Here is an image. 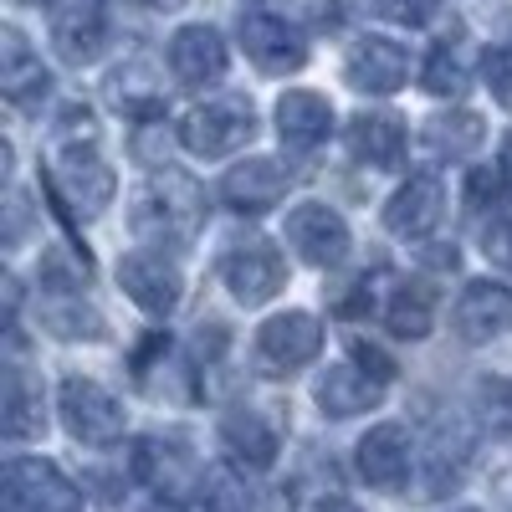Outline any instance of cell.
Returning <instances> with one entry per match:
<instances>
[{
    "label": "cell",
    "mask_w": 512,
    "mask_h": 512,
    "mask_svg": "<svg viewBox=\"0 0 512 512\" xmlns=\"http://www.w3.org/2000/svg\"><path fill=\"white\" fill-rule=\"evenodd\" d=\"M333 134V103L313 88H292L277 98V139L292 154H308Z\"/></svg>",
    "instance_id": "cell-23"
},
{
    "label": "cell",
    "mask_w": 512,
    "mask_h": 512,
    "mask_svg": "<svg viewBox=\"0 0 512 512\" xmlns=\"http://www.w3.org/2000/svg\"><path fill=\"white\" fill-rule=\"evenodd\" d=\"M359 477L374 487V492H400L415 472V446H410V431L395 420H384V425H369V431L359 436Z\"/></svg>",
    "instance_id": "cell-14"
},
{
    "label": "cell",
    "mask_w": 512,
    "mask_h": 512,
    "mask_svg": "<svg viewBox=\"0 0 512 512\" xmlns=\"http://www.w3.org/2000/svg\"><path fill=\"white\" fill-rule=\"evenodd\" d=\"M0 93H6L16 108H41V98L52 93V72L41 67V57L31 52V41L16 31V26H6L0 31Z\"/></svg>",
    "instance_id": "cell-20"
},
{
    "label": "cell",
    "mask_w": 512,
    "mask_h": 512,
    "mask_svg": "<svg viewBox=\"0 0 512 512\" xmlns=\"http://www.w3.org/2000/svg\"><path fill=\"white\" fill-rule=\"evenodd\" d=\"M502 169H507V180H512V134L502 139Z\"/></svg>",
    "instance_id": "cell-41"
},
{
    "label": "cell",
    "mask_w": 512,
    "mask_h": 512,
    "mask_svg": "<svg viewBox=\"0 0 512 512\" xmlns=\"http://www.w3.org/2000/svg\"><path fill=\"white\" fill-rule=\"evenodd\" d=\"M466 451H472V436H466L456 420H446L441 431H436V441L425 446V497H441L461 477Z\"/></svg>",
    "instance_id": "cell-28"
},
{
    "label": "cell",
    "mask_w": 512,
    "mask_h": 512,
    "mask_svg": "<svg viewBox=\"0 0 512 512\" xmlns=\"http://www.w3.org/2000/svg\"><path fill=\"white\" fill-rule=\"evenodd\" d=\"M221 277H226V287H231V297L241 308H262V303H272V297L282 292L287 262H282V251L267 236H246V241H236L226 251Z\"/></svg>",
    "instance_id": "cell-6"
},
{
    "label": "cell",
    "mask_w": 512,
    "mask_h": 512,
    "mask_svg": "<svg viewBox=\"0 0 512 512\" xmlns=\"http://www.w3.org/2000/svg\"><path fill=\"white\" fill-rule=\"evenodd\" d=\"M41 431H47L41 400L31 395L26 374L11 364V374H6V441H11V446H21V441H41Z\"/></svg>",
    "instance_id": "cell-29"
},
{
    "label": "cell",
    "mask_w": 512,
    "mask_h": 512,
    "mask_svg": "<svg viewBox=\"0 0 512 512\" xmlns=\"http://www.w3.org/2000/svg\"><path fill=\"white\" fill-rule=\"evenodd\" d=\"M6 512H82V492L41 456L6 461Z\"/></svg>",
    "instance_id": "cell-8"
},
{
    "label": "cell",
    "mask_w": 512,
    "mask_h": 512,
    "mask_svg": "<svg viewBox=\"0 0 512 512\" xmlns=\"http://www.w3.org/2000/svg\"><path fill=\"white\" fill-rule=\"evenodd\" d=\"M47 190H52L57 210H62V216H72V221H93V216H103V210L113 205L118 180H113L108 159L98 154L93 134H88V139H67V144L52 154Z\"/></svg>",
    "instance_id": "cell-3"
},
{
    "label": "cell",
    "mask_w": 512,
    "mask_h": 512,
    "mask_svg": "<svg viewBox=\"0 0 512 512\" xmlns=\"http://www.w3.org/2000/svg\"><path fill=\"white\" fill-rule=\"evenodd\" d=\"M313 400L323 405V415L349 420V415H364L384 400V379H374L364 364H328L313 384Z\"/></svg>",
    "instance_id": "cell-22"
},
{
    "label": "cell",
    "mask_w": 512,
    "mask_h": 512,
    "mask_svg": "<svg viewBox=\"0 0 512 512\" xmlns=\"http://www.w3.org/2000/svg\"><path fill=\"white\" fill-rule=\"evenodd\" d=\"M47 26H52L57 57L72 62V67H88L108 47V26H113L108 21V0H52Z\"/></svg>",
    "instance_id": "cell-10"
},
{
    "label": "cell",
    "mask_w": 512,
    "mask_h": 512,
    "mask_svg": "<svg viewBox=\"0 0 512 512\" xmlns=\"http://www.w3.org/2000/svg\"><path fill=\"white\" fill-rule=\"evenodd\" d=\"M282 236H287V246L303 256L308 267H338L349 256V221L338 216L333 205H323V200L292 205Z\"/></svg>",
    "instance_id": "cell-9"
},
{
    "label": "cell",
    "mask_w": 512,
    "mask_h": 512,
    "mask_svg": "<svg viewBox=\"0 0 512 512\" xmlns=\"http://www.w3.org/2000/svg\"><path fill=\"white\" fill-rule=\"evenodd\" d=\"M226 41L216 26H180L175 36H169V72H175L185 88H216V82L226 77Z\"/></svg>",
    "instance_id": "cell-17"
},
{
    "label": "cell",
    "mask_w": 512,
    "mask_h": 512,
    "mask_svg": "<svg viewBox=\"0 0 512 512\" xmlns=\"http://www.w3.org/2000/svg\"><path fill=\"white\" fill-rule=\"evenodd\" d=\"M139 512H180V507H175V497L154 492V497H144V502H139Z\"/></svg>",
    "instance_id": "cell-39"
},
{
    "label": "cell",
    "mask_w": 512,
    "mask_h": 512,
    "mask_svg": "<svg viewBox=\"0 0 512 512\" xmlns=\"http://www.w3.org/2000/svg\"><path fill=\"white\" fill-rule=\"evenodd\" d=\"M349 354H354V364H364L374 379H384V384L395 379V359L384 354L379 344H369V338H349Z\"/></svg>",
    "instance_id": "cell-36"
},
{
    "label": "cell",
    "mask_w": 512,
    "mask_h": 512,
    "mask_svg": "<svg viewBox=\"0 0 512 512\" xmlns=\"http://www.w3.org/2000/svg\"><path fill=\"white\" fill-rule=\"evenodd\" d=\"M221 446L231 451V461L241 472H267L277 461V431L267 425L262 410H246V405L221 415Z\"/></svg>",
    "instance_id": "cell-24"
},
{
    "label": "cell",
    "mask_w": 512,
    "mask_h": 512,
    "mask_svg": "<svg viewBox=\"0 0 512 512\" xmlns=\"http://www.w3.org/2000/svg\"><path fill=\"white\" fill-rule=\"evenodd\" d=\"M41 328H47L52 338H62V344H93V338H103V318L82 303L77 287H47V297H41Z\"/></svg>",
    "instance_id": "cell-25"
},
{
    "label": "cell",
    "mask_w": 512,
    "mask_h": 512,
    "mask_svg": "<svg viewBox=\"0 0 512 512\" xmlns=\"http://www.w3.org/2000/svg\"><path fill=\"white\" fill-rule=\"evenodd\" d=\"M134 159L139 164H169V134H164V118H149L134 128Z\"/></svg>",
    "instance_id": "cell-35"
},
{
    "label": "cell",
    "mask_w": 512,
    "mask_h": 512,
    "mask_svg": "<svg viewBox=\"0 0 512 512\" xmlns=\"http://www.w3.org/2000/svg\"><path fill=\"white\" fill-rule=\"evenodd\" d=\"M251 512H297L287 487H256L251 492Z\"/></svg>",
    "instance_id": "cell-38"
},
{
    "label": "cell",
    "mask_w": 512,
    "mask_h": 512,
    "mask_svg": "<svg viewBox=\"0 0 512 512\" xmlns=\"http://www.w3.org/2000/svg\"><path fill=\"white\" fill-rule=\"evenodd\" d=\"M292 175H287V164L267 159V154H251L241 164L226 169V180H221V200L236 210V216H267L272 205H282Z\"/></svg>",
    "instance_id": "cell-15"
},
{
    "label": "cell",
    "mask_w": 512,
    "mask_h": 512,
    "mask_svg": "<svg viewBox=\"0 0 512 512\" xmlns=\"http://www.w3.org/2000/svg\"><path fill=\"white\" fill-rule=\"evenodd\" d=\"M108 103L123 113V118H164V88L154 82V72L144 62H123L108 72Z\"/></svg>",
    "instance_id": "cell-26"
},
{
    "label": "cell",
    "mask_w": 512,
    "mask_h": 512,
    "mask_svg": "<svg viewBox=\"0 0 512 512\" xmlns=\"http://www.w3.org/2000/svg\"><path fill=\"white\" fill-rule=\"evenodd\" d=\"M57 410H62V425L82 441V446H113L123 441L128 431V410L118 405L113 390H103L98 379H62V390H57Z\"/></svg>",
    "instance_id": "cell-5"
},
{
    "label": "cell",
    "mask_w": 512,
    "mask_h": 512,
    "mask_svg": "<svg viewBox=\"0 0 512 512\" xmlns=\"http://www.w3.org/2000/svg\"><path fill=\"white\" fill-rule=\"evenodd\" d=\"M134 477L149 492L164 497H180V492H200V472H195V456L180 441H164V436H144L134 446Z\"/></svg>",
    "instance_id": "cell-19"
},
{
    "label": "cell",
    "mask_w": 512,
    "mask_h": 512,
    "mask_svg": "<svg viewBox=\"0 0 512 512\" xmlns=\"http://www.w3.org/2000/svg\"><path fill=\"white\" fill-rule=\"evenodd\" d=\"M451 512H477V507H451Z\"/></svg>",
    "instance_id": "cell-43"
},
{
    "label": "cell",
    "mask_w": 512,
    "mask_h": 512,
    "mask_svg": "<svg viewBox=\"0 0 512 512\" xmlns=\"http://www.w3.org/2000/svg\"><path fill=\"white\" fill-rule=\"evenodd\" d=\"M313 512H359V507H354L349 497H323V502H318Z\"/></svg>",
    "instance_id": "cell-40"
},
{
    "label": "cell",
    "mask_w": 512,
    "mask_h": 512,
    "mask_svg": "<svg viewBox=\"0 0 512 512\" xmlns=\"http://www.w3.org/2000/svg\"><path fill=\"white\" fill-rule=\"evenodd\" d=\"M456 333L466 344H492V338L512 333V287L502 282H466L456 297V313H451Z\"/></svg>",
    "instance_id": "cell-18"
},
{
    "label": "cell",
    "mask_w": 512,
    "mask_h": 512,
    "mask_svg": "<svg viewBox=\"0 0 512 512\" xmlns=\"http://www.w3.org/2000/svg\"><path fill=\"white\" fill-rule=\"evenodd\" d=\"M344 144L369 169H395L405 159V118L390 113V108H364V113L349 118Z\"/></svg>",
    "instance_id": "cell-21"
},
{
    "label": "cell",
    "mask_w": 512,
    "mask_h": 512,
    "mask_svg": "<svg viewBox=\"0 0 512 512\" xmlns=\"http://www.w3.org/2000/svg\"><path fill=\"white\" fill-rule=\"evenodd\" d=\"M425 149H431L436 159H466V154H477L482 139H487V123L472 113V108H456V113H436V118H425Z\"/></svg>",
    "instance_id": "cell-27"
},
{
    "label": "cell",
    "mask_w": 512,
    "mask_h": 512,
    "mask_svg": "<svg viewBox=\"0 0 512 512\" xmlns=\"http://www.w3.org/2000/svg\"><path fill=\"white\" fill-rule=\"evenodd\" d=\"M144 6H154V11H175V6H185V0H144Z\"/></svg>",
    "instance_id": "cell-42"
},
{
    "label": "cell",
    "mask_w": 512,
    "mask_h": 512,
    "mask_svg": "<svg viewBox=\"0 0 512 512\" xmlns=\"http://www.w3.org/2000/svg\"><path fill=\"white\" fill-rule=\"evenodd\" d=\"M251 139H256V108L241 93L210 98L195 113H185V123H180V144L195 159H226V154L246 149Z\"/></svg>",
    "instance_id": "cell-4"
},
{
    "label": "cell",
    "mask_w": 512,
    "mask_h": 512,
    "mask_svg": "<svg viewBox=\"0 0 512 512\" xmlns=\"http://www.w3.org/2000/svg\"><path fill=\"white\" fill-rule=\"evenodd\" d=\"M241 52L267 77H287V72L308 67V36L297 26H287L282 16L251 11V16H241Z\"/></svg>",
    "instance_id": "cell-12"
},
{
    "label": "cell",
    "mask_w": 512,
    "mask_h": 512,
    "mask_svg": "<svg viewBox=\"0 0 512 512\" xmlns=\"http://www.w3.org/2000/svg\"><path fill=\"white\" fill-rule=\"evenodd\" d=\"M477 415L492 436H512V379L502 374L477 379Z\"/></svg>",
    "instance_id": "cell-31"
},
{
    "label": "cell",
    "mask_w": 512,
    "mask_h": 512,
    "mask_svg": "<svg viewBox=\"0 0 512 512\" xmlns=\"http://www.w3.org/2000/svg\"><path fill=\"white\" fill-rule=\"evenodd\" d=\"M420 88L431 98H461V88H466V52H461V41H441V47L425 57Z\"/></svg>",
    "instance_id": "cell-30"
},
{
    "label": "cell",
    "mask_w": 512,
    "mask_h": 512,
    "mask_svg": "<svg viewBox=\"0 0 512 512\" xmlns=\"http://www.w3.org/2000/svg\"><path fill=\"white\" fill-rule=\"evenodd\" d=\"M482 251L492 256L497 267H507V272H512V221H497V226L487 231V246H482Z\"/></svg>",
    "instance_id": "cell-37"
},
{
    "label": "cell",
    "mask_w": 512,
    "mask_h": 512,
    "mask_svg": "<svg viewBox=\"0 0 512 512\" xmlns=\"http://www.w3.org/2000/svg\"><path fill=\"white\" fill-rule=\"evenodd\" d=\"M441 216H446V185H441V175H431V169L410 175L390 195V205H384V226H390L395 236H405V241H425L441 226Z\"/></svg>",
    "instance_id": "cell-16"
},
{
    "label": "cell",
    "mask_w": 512,
    "mask_h": 512,
    "mask_svg": "<svg viewBox=\"0 0 512 512\" xmlns=\"http://www.w3.org/2000/svg\"><path fill=\"white\" fill-rule=\"evenodd\" d=\"M369 11L395 21V26H425L441 11V0H369Z\"/></svg>",
    "instance_id": "cell-34"
},
{
    "label": "cell",
    "mask_w": 512,
    "mask_h": 512,
    "mask_svg": "<svg viewBox=\"0 0 512 512\" xmlns=\"http://www.w3.org/2000/svg\"><path fill=\"white\" fill-rule=\"evenodd\" d=\"M338 313H359V318H379L395 338H425L436 328V292L415 282V277H400V272H364L354 282V297L338 303Z\"/></svg>",
    "instance_id": "cell-2"
},
{
    "label": "cell",
    "mask_w": 512,
    "mask_h": 512,
    "mask_svg": "<svg viewBox=\"0 0 512 512\" xmlns=\"http://www.w3.org/2000/svg\"><path fill=\"white\" fill-rule=\"evenodd\" d=\"M128 226L144 246H169V251H185L200 226H205V190L185 175V169H159V175L134 195L128 205Z\"/></svg>",
    "instance_id": "cell-1"
},
{
    "label": "cell",
    "mask_w": 512,
    "mask_h": 512,
    "mask_svg": "<svg viewBox=\"0 0 512 512\" xmlns=\"http://www.w3.org/2000/svg\"><path fill=\"white\" fill-rule=\"evenodd\" d=\"M405 77H410V52L400 47V41L390 36H359L349 57H344V82L354 93H374V98H390L405 88Z\"/></svg>",
    "instance_id": "cell-13"
},
{
    "label": "cell",
    "mask_w": 512,
    "mask_h": 512,
    "mask_svg": "<svg viewBox=\"0 0 512 512\" xmlns=\"http://www.w3.org/2000/svg\"><path fill=\"white\" fill-rule=\"evenodd\" d=\"M507 185H512V180H507L502 164H477L472 175H466V205H472L477 216H482V210H497L502 195H507Z\"/></svg>",
    "instance_id": "cell-32"
},
{
    "label": "cell",
    "mask_w": 512,
    "mask_h": 512,
    "mask_svg": "<svg viewBox=\"0 0 512 512\" xmlns=\"http://www.w3.org/2000/svg\"><path fill=\"white\" fill-rule=\"evenodd\" d=\"M323 354V323L313 313H277L256 328V364L262 374H292Z\"/></svg>",
    "instance_id": "cell-7"
},
{
    "label": "cell",
    "mask_w": 512,
    "mask_h": 512,
    "mask_svg": "<svg viewBox=\"0 0 512 512\" xmlns=\"http://www.w3.org/2000/svg\"><path fill=\"white\" fill-rule=\"evenodd\" d=\"M118 287L134 297V303L149 313V318H169L185 297V277L175 262H164V251L144 246V251H128L118 262Z\"/></svg>",
    "instance_id": "cell-11"
},
{
    "label": "cell",
    "mask_w": 512,
    "mask_h": 512,
    "mask_svg": "<svg viewBox=\"0 0 512 512\" xmlns=\"http://www.w3.org/2000/svg\"><path fill=\"white\" fill-rule=\"evenodd\" d=\"M482 82H487L492 103L512 113V47H497V52L482 57Z\"/></svg>",
    "instance_id": "cell-33"
}]
</instances>
